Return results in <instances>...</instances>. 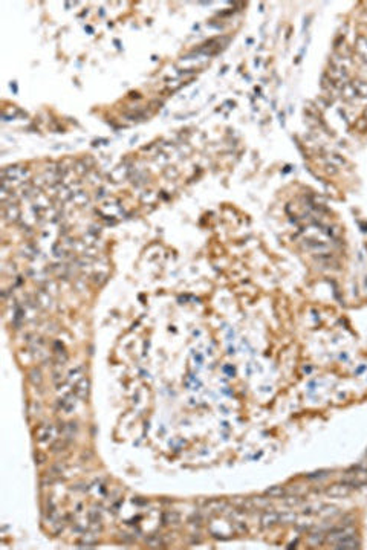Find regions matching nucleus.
Segmentation results:
<instances>
[{
    "mask_svg": "<svg viewBox=\"0 0 367 550\" xmlns=\"http://www.w3.org/2000/svg\"><path fill=\"white\" fill-rule=\"evenodd\" d=\"M266 495L268 497H285L286 495V489L282 488V486H274V488H269L266 491Z\"/></svg>",
    "mask_w": 367,
    "mask_h": 550,
    "instance_id": "obj_12",
    "label": "nucleus"
},
{
    "mask_svg": "<svg viewBox=\"0 0 367 550\" xmlns=\"http://www.w3.org/2000/svg\"><path fill=\"white\" fill-rule=\"evenodd\" d=\"M29 381L34 385H40L43 382V376H41V373H40L39 369H34V370L29 372Z\"/></svg>",
    "mask_w": 367,
    "mask_h": 550,
    "instance_id": "obj_11",
    "label": "nucleus"
},
{
    "mask_svg": "<svg viewBox=\"0 0 367 550\" xmlns=\"http://www.w3.org/2000/svg\"><path fill=\"white\" fill-rule=\"evenodd\" d=\"M330 547L332 549H343V550H355V549H360V540H357L355 535H350L347 538H343L341 541L335 543Z\"/></svg>",
    "mask_w": 367,
    "mask_h": 550,
    "instance_id": "obj_3",
    "label": "nucleus"
},
{
    "mask_svg": "<svg viewBox=\"0 0 367 550\" xmlns=\"http://www.w3.org/2000/svg\"><path fill=\"white\" fill-rule=\"evenodd\" d=\"M179 520H181V517H179V513H176V512H167V513H164V523L165 524H178Z\"/></svg>",
    "mask_w": 367,
    "mask_h": 550,
    "instance_id": "obj_14",
    "label": "nucleus"
},
{
    "mask_svg": "<svg viewBox=\"0 0 367 550\" xmlns=\"http://www.w3.org/2000/svg\"><path fill=\"white\" fill-rule=\"evenodd\" d=\"M89 518H90L92 523H100L101 521V515H100V512L97 509H90L89 511Z\"/></svg>",
    "mask_w": 367,
    "mask_h": 550,
    "instance_id": "obj_16",
    "label": "nucleus"
},
{
    "mask_svg": "<svg viewBox=\"0 0 367 550\" xmlns=\"http://www.w3.org/2000/svg\"><path fill=\"white\" fill-rule=\"evenodd\" d=\"M74 392H75V396H77L78 399L87 400V397H89V392H90V381H89V379H84V377H83L82 381L75 384Z\"/></svg>",
    "mask_w": 367,
    "mask_h": 550,
    "instance_id": "obj_5",
    "label": "nucleus"
},
{
    "mask_svg": "<svg viewBox=\"0 0 367 550\" xmlns=\"http://www.w3.org/2000/svg\"><path fill=\"white\" fill-rule=\"evenodd\" d=\"M57 430L54 425H41L39 430H37V440L40 443H44V442H51L54 439Z\"/></svg>",
    "mask_w": 367,
    "mask_h": 550,
    "instance_id": "obj_4",
    "label": "nucleus"
},
{
    "mask_svg": "<svg viewBox=\"0 0 367 550\" xmlns=\"http://www.w3.org/2000/svg\"><path fill=\"white\" fill-rule=\"evenodd\" d=\"M325 540H326V532H312L309 535V544H312V546L323 544Z\"/></svg>",
    "mask_w": 367,
    "mask_h": 550,
    "instance_id": "obj_8",
    "label": "nucleus"
},
{
    "mask_svg": "<svg viewBox=\"0 0 367 550\" xmlns=\"http://www.w3.org/2000/svg\"><path fill=\"white\" fill-rule=\"evenodd\" d=\"M353 491V486L349 485L347 481H340V483H334L329 488L325 489V494L327 497H347L350 492Z\"/></svg>",
    "mask_w": 367,
    "mask_h": 550,
    "instance_id": "obj_1",
    "label": "nucleus"
},
{
    "mask_svg": "<svg viewBox=\"0 0 367 550\" xmlns=\"http://www.w3.org/2000/svg\"><path fill=\"white\" fill-rule=\"evenodd\" d=\"M251 504H252V508H256V509L266 508L268 504H269V497L268 495H265V497H252L251 498Z\"/></svg>",
    "mask_w": 367,
    "mask_h": 550,
    "instance_id": "obj_10",
    "label": "nucleus"
},
{
    "mask_svg": "<svg viewBox=\"0 0 367 550\" xmlns=\"http://www.w3.org/2000/svg\"><path fill=\"white\" fill-rule=\"evenodd\" d=\"M279 517L280 515L277 512H265L262 515V520H260V524H262V529H271L275 524H279Z\"/></svg>",
    "mask_w": 367,
    "mask_h": 550,
    "instance_id": "obj_6",
    "label": "nucleus"
},
{
    "mask_svg": "<svg viewBox=\"0 0 367 550\" xmlns=\"http://www.w3.org/2000/svg\"><path fill=\"white\" fill-rule=\"evenodd\" d=\"M83 379V367H78V369H75V370H71L69 372V374H67V381L69 382H74V384H77V382H80Z\"/></svg>",
    "mask_w": 367,
    "mask_h": 550,
    "instance_id": "obj_9",
    "label": "nucleus"
},
{
    "mask_svg": "<svg viewBox=\"0 0 367 550\" xmlns=\"http://www.w3.org/2000/svg\"><path fill=\"white\" fill-rule=\"evenodd\" d=\"M69 445H71V439H67V437H63L61 440H57V442H54V443H52V446H51V451H52V452H60V451H64V450H67V448H69Z\"/></svg>",
    "mask_w": 367,
    "mask_h": 550,
    "instance_id": "obj_7",
    "label": "nucleus"
},
{
    "mask_svg": "<svg viewBox=\"0 0 367 550\" xmlns=\"http://www.w3.org/2000/svg\"><path fill=\"white\" fill-rule=\"evenodd\" d=\"M344 481H347L349 485L355 486H361L367 483V468L361 469H355V471H349L344 475Z\"/></svg>",
    "mask_w": 367,
    "mask_h": 550,
    "instance_id": "obj_2",
    "label": "nucleus"
},
{
    "mask_svg": "<svg viewBox=\"0 0 367 550\" xmlns=\"http://www.w3.org/2000/svg\"><path fill=\"white\" fill-rule=\"evenodd\" d=\"M295 521H297V515L292 513V512L280 513V517H279V523H282V524H291V523H295Z\"/></svg>",
    "mask_w": 367,
    "mask_h": 550,
    "instance_id": "obj_13",
    "label": "nucleus"
},
{
    "mask_svg": "<svg viewBox=\"0 0 367 550\" xmlns=\"http://www.w3.org/2000/svg\"><path fill=\"white\" fill-rule=\"evenodd\" d=\"M145 543H147L148 547H163V540L158 536H148L145 540Z\"/></svg>",
    "mask_w": 367,
    "mask_h": 550,
    "instance_id": "obj_15",
    "label": "nucleus"
},
{
    "mask_svg": "<svg viewBox=\"0 0 367 550\" xmlns=\"http://www.w3.org/2000/svg\"><path fill=\"white\" fill-rule=\"evenodd\" d=\"M44 462H46V455L37 452V454H36V463H37V465H43Z\"/></svg>",
    "mask_w": 367,
    "mask_h": 550,
    "instance_id": "obj_17",
    "label": "nucleus"
}]
</instances>
